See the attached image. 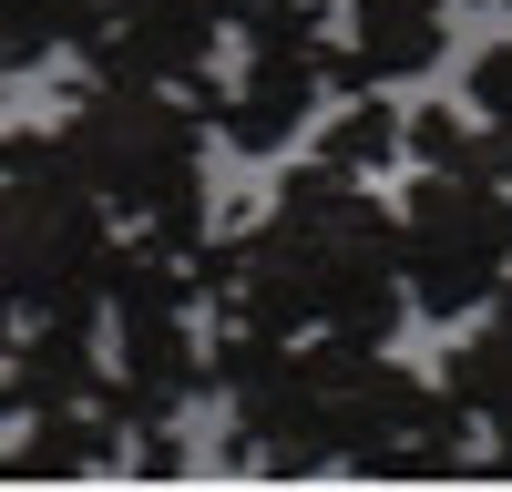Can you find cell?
Listing matches in <instances>:
<instances>
[{"label":"cell","instance_id":"obj_2","mask_svg":"<svg viewBox=\"0 0 512 492\" xmlns=\"http://www.w3.org/2000/svg\"><path fill=\"white\" fill-rule=\"evenodd\" d=\"M195 298L226 328L277 339H400L410 277H400V205L369 195V175L297 164L277 175L267 216L195 246Z\"/></svg>","mask_w":512,"mask_h":492},{"label":"cell","instance_id":"obj_16","mask_svg":"<svg viewBox=\"0 0 512 492\" xmlns=\"http://www.w3.org/2000/svg\"><path fill=\"white\" fill-rule=\"evenodd\" d=\"M11 318H21V308H11V287H0V339H11Z\"/></svg>","mask_w":512,"mask_h":492},{"label":"cell","instance_id":"obj_11","mask_svg":"<svg viewBox=\"0 0 512 492\" xmlns=\"http://www.w3.org/2000/svg\"><path fill=\"white\" fill-rule=\"evenodd\" d=\"M123 451V421L93 400V410H41L21 421V441L0 451V482H72V472H113Z\"/></svg>","mask_w":512,"mask_h":492},{"label":"cell","instance_id":"obj_5","mask_svg":"<svg viewBox=\"0 0 512 492\" xmlns=\"http://www.w3.org/2000/svg\"><path fill=\"white\" fill-rule=\"evenodd\" d=\"M400 277H410V318H482L512 287V185L420 164L400 185Z\"/></svg>","mask_w":512,"mask_h":492},{"label":"cell","instance_id":"obj_3","mask_svg":"<svg viewBox=\"0 0 512 492\" xmlns=\"http://www.w3.org/2000/svg\"><path fill=\"white\" fill-rule=\"evenodd\" d=\"M205 103L185 82H123V72H82L72 103H62V144L82 154V175L103 185V205L134 236L164 246H195L216 236L205 226Z\"/></svg>","mask_w":512,"mask_h":492},{"label":"cell","instance_id":"obj_17","mask_svg":"<svg viewBox=\"0 0 512 492\" xmlns=\"http://www.w3.org/2000/svg\"><path fill=\"white\" fill-rule=\"evenodd\" d=\"M492 11H512V0H492Z\"/></svg>","mask_w":512,"mask_h":492},{"label":"cell","instance_id":"obj_6","mask_svg":"<svg viewBox=\"0 0 512 492\" xmlns=\"http://www.w3.org/2000/svg\"><path fill=\"white\" fill-rule=\"evenodd\" d=\"M328 93H359L349 82V52H338V31H287V41H246L236 82H216V134L226 154H287L308 123L328 113Z\"/></svg>","mask_w":512,"mask_h":492},{"label":"cell","instance_id":"obj_9","mask_svg":"<svg viewBox=\"0 0 512 492\" xmlns=\"http://www.w3.org/2000/svg\"><path fill=\"white\" fill-rule=\"evenodd\" d=\"M441 390L461 400V421L492 441V472H512V308L492 298L472 339H451L441 359Z\"/></svg>","mask_w":512,"mask_h":492},{"label":"cell","instance_id":"obj_8","mask_svg":"<svg viewBox=\"0 0 512 492\" xmlns=\"http://www.w3.org/2000/svg\"><path fill=\"white\" fill-rule=\"evenodd\" d=\"M113 380L103 318H31V339H0V410L41 421V410H93Z\"/></svg>","mask_w":512,"mask_h":492},{"label":"cell","instance_id":"obj_14","mask_svg":"<svg viewBox=\"0 0 512 492\" xmlns=\"http://www.w3.org/2000/svg\"><path fill=\"white\" fill-rule=\"evenodd\" d=\"M328 11H338V0H226V21H236L246 41H287V31H328Z\"/></svg>","mask_w":512,"mask_h":492},{"label":"cell","instance_id":"obj_12","mask_svg":"<svg viewBox=\"0 0 512 492\" xmlns=\"http://www.w3.org/2000/svg\"><path fill=\"white\" fill-rule=\"evenodd\" d=\"M308 164H328V175H390L400 164V103L379 82H359L338 113H318V154Z\"/></svg>","mask_w":512,"mask_h":492},{"label":"cell","instance_id":"obj_1","mask_svg":"<svg viewBox=\"0 0 512 492\" xmlns=\"http://www.w3.org/2000/svg\"><path fill=\"white\" fill-rule=\"evenodd\" d=\"M216 400L236 421V472H461V400L420 380L390 339H277V328H226L205 339Z\"/></svg>","mask_w":512,"mask_h":492},{"label":"cell","instance_id":"obj_7","mask_svg":"<svg viewBox=\"0 0 512 492\" xmlns=\"http://www.w3.org/2000/svg\"><path fill=\"white\" fill-rule=\"evenodd\" d=\"M226 41V0H103L82 72H123V82H205Z\"/></svg>","mask_w":512,"mask_h":492},{"label":"cell","instance_id":"obj_18","mask_svg":"<svg viewBox=\"0 0 512 492\" xmlns=\"http://www.w3.org/2000/svg\"><path fill=\"white\" fill-rule=\"evenodd\" d=\"M502 308H512V287H502Z\"/></svg>","mask_w":512,"mask_h":492},{"label":"cell","instance_id":"obj_19","mask_svg":"<svg viewBox=\"0 0 512 492\" xmlns=\"http://www.w3.org/2000/svg\"><path fill=\"white\" fill-rule=\"evenodd\" d=\"M441 11H451V0H441Z\"/></svg>","mask_w":512,"mask_h":492},{"label":"cell","instance_id":"obj_13","mask_svg":"<svg viewBox=\"0 0 512 492\" xmlns=\"http://www.w3.org/2000/svg\"><path fill=\"white\" fill-rule=\"evenodd\" d=\"M103 0H0V82L11 72H41V62H82V41H93Z\"/></svg>","mask_w":512,"mask_h":492},{"label":"cell","instance_id":"obj_10","mask_svg":"<svg viewBox=\"0 0 512 492\" xmlns=\"http://www.w3.org/2000/svg\"><path fill=\"white\" fill-rule=\"evenodd\" d=\"M349 82H420L441 62V0H349Z\"/></svg>","mask_w":512,"mask_h":492},{"label":"cell","instance_id":"obj_15","mask_svg":"<svg viewBox=\"0 0 512 492\" xmlns=\"http://www.w3.org/2000/svg\"><path fill=\"white\" fill-rule=\"evenodd\" d=\"M461 103H472L482 123H502V134H512V41L472 52V82H461Z\"/></svg>","mask_w":512,"mask_h":492},{"label":"cell","instance_id":"obj_4","mask_svg":"<svg viewBox=\"0 0 512 492\" xmlns=\"http://www.w3.org/2000/svg\"><path fill=\"white\" fill-rule=\"evenodd\" d=\"M123 257V216L82 175L62 123L0 134V287L31 318H103Z\"/></svg>","mask_w":512,"mask_h":492}]
</instances>
